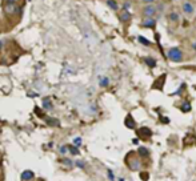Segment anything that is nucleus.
Segmentation results:
<instances>
[{"label": "nucleus", "mask_w": 196, "mask_h": 181, "mask_svg": "<svg viewBox=\"0 0 196 181\" xmlns=\"http://www.w3.org/2000/svg\"><path fill=\"white\" fill-rule=\"evenodd\" d=\"M126 164L131 170H140L141 168V159L137 152H130L126 156Z\"/></svg>", "instance_id": "1"}, {"label": "nucleus", "mask_w": 196, "mask_h": 181, "mask_svg": "<svg viewBox=\"0 0 196 181\" xmlns=\"http://www.w3.org/2000/svg\"><path fill=\"white\" fill-rule=\"evenodd\" d=\"M183 51H181L180 48H177V47H174V48H170L167 51V58L171 60V61L174 63H180L183 61Z\"/></svg>", "instance_id": "2"}, {"label": "nucleus", "mask_w": 196, "mask_h": 181, "mask_svg": "<svg viewBox=\"0 0 196 181\" xmlns=\"http://www.w3.org/2000/svg\"><path fill=\"white\" fill-rule=\"evenodd\" d=\"M141 13H143L144 18H154L157 13V8H156V5H154V4H147L141 9Z\"/></svg>", "instance_id": "3"}, {"label": "nucleus", "mask_w": 196, "mask_h": 181, "mask_svg": "<svg viewBox=\"0 0 196 181\" xmlns=\"http://www.w3.org/2000/svg\"><path fill=\"white\" fill-rule=\"evenodd\" d=\"M137 135L141 140H148L152 136V130L148 128V127H141V128L137 130Z\"/></svg>", "instance_id": "4"}, {"label": "nucleus", "mask_w": 196, "mask_h": 181, "mask_svg": "<svg viewBox=\"0 0 196 181\" xmlns=\"http://www.w3.org/2000/svg\"><path fill=\"white\" fill-rule=\"evenodd\" d=\"M140 27H143V28H151L154 29L155 27H156V20L154 18H146L143 20V21L140 23Z\"/></svg>", "instance_id": "5"}, {"label": "nucleus", "mask_w": 196, "mask_h": 181, "mask_svg": "<svg viewBox=\"0 0 196 181\" xmlns=\"http://www.w3.org/2000/svg\"><path fill=\"white\" fill-rule=\"evenodd\" d=\"M181 9H183V12L185 13V15H192L195 11L194 5H192L190 2H184L183 4H181Z\"/></svg>", "instance_id": "6"}, {"label": "nucleus", "mask_w": 196, "mask_h": 181, "mask_svg": "<svg viewBox=\"0 0 196 181\" xmlns=\"http://www.w3.org/2000/svg\"><path fill=\"white\" fill-rule=\"evenodd\" d=\"M131 19H132V16H131V13L127 11V9H123V11L120 12V15H119V20L121 23H128V21H131Z\"/></svg>", "instance_id": "7"}, {"label": "nucleus", "mask_w": 196, "mask_h": 181, "mask_svg": "<svg viewBox=\"0 0 196 181\" xmlns=\"http://www.w3.org/2000/svg\"><path fill=\"white\" fill-rule=\"evenodd\" d=\"M124 124H126V127H127V128H130V129H135V128H136V121H135L133 117L131 116V115H128L126 117V120H124Z\"/></svg>", "instance_id": "8"}, {"label": "nucleus", "mask_w": 196, "mask_h": 181, "mask_svg": "<svg viewBox=\"0 0 196 181\" xmlns=\"http://www.w3.org/2000/svg\"><path fill=\"white\" fill-rule=\"evenodd\" d=\"M164 81H165V75H161L160 77H159L156 81L154 83V85H152V88H155V89H163V84H164Z\"/></svg>", "instance_id": "9"}, {"label": "nucleus", "mask_w": 196, "mask_h": 181, "mask_svg": "<svg viewBox=\"0 0 196 181\" xmlns=\"http://www.w3.org/2000/svg\"><path fill=\"white\" fill-rule=\"evenodd\" d=\"M137 155L140 156V159L143 160V159H148V157H150V150H148L146 146H140L139 149H137Z\"/></svg>", "instance_id": "10"}, {"label": "nucleus", "mask_w": 196, "mask_h": 181, "mask_svg": "<svg viewBox=\"0 0 196 181\" xmlns=\"http://www.w3.org/2000/svg\"><path fill=\"white\" fill-rule=\"evenodd\" d=\"M16 11H18V8H16L15 3H13L12 0H9V2L7 3V5H5V12L7 13H13V12H16Z\"/></svg>", "instance_id": "11"}, {"label": "nucleus", "mask_w": 196, "mask_h": 181, "mask_svg": "<svg viewBox=\"0 0 196 181\" xmlns=\"http://www.w3.org/2000/svg\"><path fill=\"white\" fill-rule=\"evenodd\" d=\"M33 179V172L32 170H24V172L22 173V180L23 181H29Z\"/></svg>", "instance_id": "12"}, {"label": "nucleus", "mask_w": 196, "mask_h": 181, "mask_svg": "<svg viewBox=\"0 0 196 181\" xmlns=\"http://www.w3.org/2000/svg\"><path fill=\"white\" fill-rule=\"evenodd\" d=\"M143 61L146 63L148 67H151V68H154V67H156V59L154 58H144Z\"/></svg>", "instance_id": "13"}, {"label": "nucleus", "mask_w": 196, "mask_h": 181, "mask_svg": "<svg viewBox=\"0 0 196 181\" xmlns=\"http://www.w3.org/2000/svg\"><path fill=\"white\" fill-rule=\"evenodd\" d=\"M168 19H170V21H174V23L179 21V13L175 12V11H172L170 15H168Z\"/></svg>", "instance_id": "14"}, {"label": "nucleus", "mask_w": 196, "mask_h": 181, "mask_svg": "<svg viewBox=\"0 0 196 181\" xmlns=\"http://www.w3.org/2000/svg\"><path fill=\"white\" fill-rule=\"evenodd\" d=\"M107 5L113 11H117V8H119V5H117V3L115 0H107Z\"/></svg>", "instance_id": "15"}, {"label": "nucleus", "mask_w": 196, "mask_h": 181, "mask_svg": "<svg viewBox=\"0 0 196 181\" xmlns=\"http://www.w3.org/2000/svg\"><path fill=\"white\" fill-rule=\"evenodd\" d=\"M137 40H139V41L141 43V44H143V45H146V47L151 45V41H150V40H148V39L144 38V36H139V38H137Z\"/></svg>", "instance_id": "16"}, {"label": "nucleus", "mask_w": 196, "mask_h": 181, "mask_svg": "<svg viewBox=\"0 0 196 181\" xmlns=\"http://www.w3.org/2000/svg\"><path fill=\"white\" fill-rule=\"evenodd\" d=\"M181 110H183V112H190L191 110V104L188 103V101H185V103H183V105H181Z\"/></svg>", "instance_id": "17"}, {"label": "nucleus", "mask_w": 196, "mask_h": 181, "mask_svg": "<svg viewBox=\"0 0 196 181\" xmlns=\"http://www.w3.org/2000/svg\"><path fill=\"white\" fill-rule=\"evenodd\" d=\"M43 105H44V108H46V109H49V108H52V104L49 103V100H48V99H46L44 101H43Z\"/></svg>", "instance_id": "18"}, {"label": "nucleus", "mask_w": 196, "mask_h": 181, "mask_svg": "<svg viewBox=\"0 0 196 181\" xmlns=\"http://www.w3.org/2000/svg\"><path fill=\"white\" fill-rule=\"evenodd\" d=\"M140 179L144 180V181H148V179H150V175H148L147 172H141L140 173Z\"/></svg>", "instance_id": "19"}, {"label": "nucleus", "mask_w": 196, "mask_h": 181, "mask_svg": "<svg viewBox=\"0 0 196 181\" xmlns=\"http://www.w3.org/2000/svg\"><path fill=\"white\" fill-rule=\"evenodd\" d=\"M108 83H110V80H108L107 77L100 79V85H101V87H107V85H108Z\"/></svg>", "instance_id": "20"}, {"label": "nucleus", "mask_w": 196, "mask_h": 181, "mask_svg": "<svg viewBox=\"0 0 196 181\" xmlns=\"http://www.w3.org/2000/svg\"><path fill=\"white\" fill-rule=\"evenodd\" d=\"M68 148H69V152L72 153V155H77V153H79V150H77L76 146H68Z\"/></svg>", "instance_id": "21"}, {"label": "nucleus", "mask_w": 196, "mask_h": 181, "mask_svg": "<svg viewBox=\"0 0 196 181\" xmlns=\"http://www.w3.org/2000/svg\"><path fill=\"white\" fill-rule=\"evenodd\" d=\"M62 161H63V164H66V165H68V166H72V165H73V163L69 159H63Z\"/></svg>", "instance_id": "22"}, {"label": "nucleus", "mask_w": 196, "mask_h": 181, "mask_svg": "<svg viewBox=\"0 0 196 181\" xmlns=\"http://www.w3.org/2000/svg\"><path fill=\"white\" fill-rule=\"evenodd\" d=\"M156 8H157V12H160V11H164V8H165V5L163 4V3H159V4L156 5Z\"/></svg>", "instance_id": "23"}, {"label": "nucleus", "mask_w": 196, "mask_h": 181, "mask_svg": "<svg viewBox=\"0 0 196 181\" xmlns=\"http://www.w3.org/2000/svg\"><path fill=\"white\" fill-rule=\"evenodd\" d=\"M73 144H75V145H80V144H82V139H80V137H76V139L73 140Z\"/></svg>", "instance_id": "24"}, {"label": "nucleus", "mask_w": 196, "mask_h": 181, "mask_svg": "<svg viewBox=\"0 0 196 181\" xmlns=\"http://www.w3.org/2000/svg\"><path fill=\"white\" fill-rule=\"evenodd\" d=\"M76 165L79 166V168H84V166H86V164H84L83 161H76Z\"/></svg>", "instance_id": "25"}, {"label": "nucleus", "mask_w": 196, "mask_h": 181, "mask_svg": "<svg viewBox=\"0 0 196 181\" xmlns=\"http://www.w3.org/2000/svg\"><path fill=\"white\" fill-rule=\"evenodd\" d=\"M108 177L111 179V181H113L115 179H113V173H112V170H108Z\"/></svg>", "instance_id": "26"}, {"label": "nucleus", "mask_w": 196, "mask_h": 181, "mask_svg": "<svg viewBox=\"0 0 196 181\" xmlns=\"http://www.w3.org/2000/svg\"><path fill=\"white\" fill-rule=\"evenodd\" d=\"M155 0H141V3H144V4H152Z\"/></svg>", "instance_id": "27"}, {"label": "nucleus", "mask_w": 196, "mask_h": 181, "mask_svg": "<svg viewBox=\"0 0 196 181\" xmlns=\"http://www.w3.org/2000/svg\"><path fill=\"white\" fill-rule=\"evenodd\" d=\"M124 9H127V11H128V8H130V7H131V4H130V3H128V2H126V3H124Z\"/></svg>", "instance_id": "28"}, {"label": "nucleus", "mask_w": 196, "mask_h": 181, "mask_svg": "<svg viewBox=\"0 0 196 181\" xmlns=\"http://www.w3.org/2000/svg\"><path fill=\"white\" fill-rule=\"evenodd\" d=\"M67 148H68V146H60V152H62V153H66V152H67Z\"/></svg>", "instance_id": "29"}, {"label": "nucleus", "mask_w": 196, "mask_h": 181, "mask_svg": "<svg viewBox=\"0 0 196 181\" xmlns=\"http://www.w3.org/2000/svg\"><path fill=\"white\" fill-rule=\"evenodd\" d=\"M192 48L196 49V43H194V44H192Z\"/></svg>", "instance_id": "30"}, {"label": "nucleus", "mask_w": 196, "mask_h": 181, "mask_svg": "<svg viewBox=\"0 0 196 181\" xmlns=\"http://www.w3.org/2000/svg\"><path fill=\"white\" fill-rule=\"evenodd\" d=\"M119 181H124V179H120V180H119Z\"/></svg>", "instance_id": "31"}, {"label": "nucleus", "mask_w": 196, "mask_h": 181, "mask_svg": "<svg viewBox=\"0 0 196 181\" xmlns=\"http://www.w3.org/2000/svg\"><path fill=\"white\" fill-rule=\"evenodd\" d=\"M0 48H2V43H0Z\"/></svg>", "instance_id": "32"}]
</instances>
